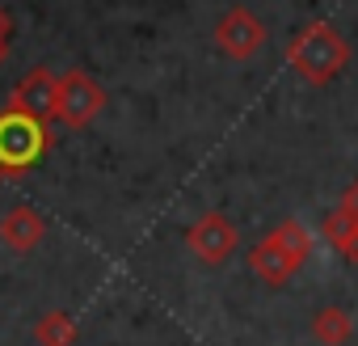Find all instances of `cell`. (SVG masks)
<instances>
[{
	"instance_id": "2",
	"label": "cell",
	"mask_w": 358,
	"mask_h": 346,
	"mask_svg": "<svg viewBox=\"0 0 358 346\" xmlns=\"http://www.w3.org/2000/svg\"><path fill=\"white\" fill-rule=\"evenodd\" d=\"M287 60L291 68L308 81V85H329L345 60H350V47L345 39L329 26V22H308L303 30H295V39L287 43Z\"/></svg>"
},
{
	"instance_id": "12",
	"label": "cell",
	"mask_w": 358,
	"mask_h": 346,
	"mask_svg": "<svg viewBox=\"0 0 358 346\" xmlns=\"http://www.w3.org/2000/svg\"><path fill=\"white\" fill-rule=\"evenodd\" d=\"M9 34H13V22H9L5 9H0V64L9 60Z\"/></svg>"
},
{
	"instance_id": "1",
	"label": "cell",
	"mask_w": 358,
	"mask_h": 346,
	"mask_svg": "<svg viewBox=\"0 0 358 346\" xmlns=\"http://www.w3.org/2000/svg\"><path fill=\"white\" fill-rule=\"evenodd\" d=\"M312 254V237L299 220H282L274 233H266L253 249H249V270L270 283V287H282L287 279L299 275V266L308 262Z\"/></svg>"
},
{
	"instance_id": "13",
	"label": "cell",
	"mask_w": 358,
	"mask_h": 346,
	"mask_svg": "<svg viewBox=\"0 0 358 346\" xmlns=\"http://www.w3.org/2000/svg\"><path fill=\"white\" fill-rule=\"evenodd\" d=\"M341 207H345V212H350V216L358 220V182H354V186H350V191L341 195Z\"/></svg>"
},
{
	"instance_id": "5",
	"label": "cell",
	"mask_w": 358,
	"mask_h": 346,
	"mask_svg": "<svg viewBox=\"0 0 358 346\" xmlns=\"http://www.w3.org/2000/svg\"><path fill=\"white\" fill-rule=\"evenodd\" d=\"M215 47L228 55V60H253L262 47H266V39H270V30H266V22L253 13V9H245V5H232L228 13H220V22H215Z\"/></svg>"
},
{
	"instance_id": "3",
	"label": "cell",
	"mask_w": 358,
	"mask_h": 346,
	"mask_svg": "<svg viewBox=\"0 0 358 346\" xmlns=\"http://www.w3.org/2000/svg\"><path fill=\"white\" fill-rule=\"evenodd\" d=\"M51 148V131L43 118L5 106L0 110V178H13V173L34 169Z\"/></svg>"
},
{
	"instance_id": "10",
	"label": "cell",
	"mask_w": 358,
	"mask_h": 346,
	"mask_svg": "<svg viewBox=\"0 0 358 346\" xmlns=\"http://www.w3.org/2000/svg\"><path fill=\"white\" fill-rule=\"evenodd\" d=\"M350 333H354V321H350V312L337 308V304H329V308H320V312L312 317V338H316L320 346H345Z\"/></svg>"
},
{
	"instance_id": "4",
	"label": "cell",
	"mask_w": 358,
	"mask_h": 346,
	"mask_svg": "<svg viewBox=\"0 0 358 346\" xmlns=\"http://www.w3.org/2000/svg\"><path fill=\"white\" fill-rule=\"evenodd\" d=\"M101 106H106V89L89 76V72H80V68H72V72H64L59 76V102H55V118L64 123V127H72V131H85L97 114H101Z\"/></svg>"
},
{
	"instance_id": "9",
	"label": "cell",
	"mask_w": 358,
	"mask_h": 346,
	"mask_svg": "<svg viewBox=\"0 0 358 346\" xmlns=\"http://www.w3.org/2000/svg\"><path fill=\"white\" fill-rule=\"evenodd\" d=\"M320 233H324V241H329L345 262H354V266H358V220H354L345 207L329 212V216H324V224H320Z\"/></svg>"
},
{
	"instance_id": "6",
	"label": "cell",
	"mask_w": 358,
	"mask_h": 346,
	"mask_svg": "<svg viewBox=\"0 0 358 346\" xmlns=\"http://www.w3.org/2000/svg\"><path fill=\"white\" fill-rule=\"evenodd\" d=\"M186 245H190V254H194L199 262H207V266H224V262L236 254L241 233H236V224H232L224 212H203V216L190 224Z\"/></svg>"
},
{
	"instance_id": "7",
	"label": "cell",
	"mask_w": 358,
	"mask_h": 346,
	"mask_svg": "<svg viewBox=\"0 0 358 346\" xmlns=\"http://www.w3.org/2000/svg\"><path fill=\"white\" fill-rule=\"evenodd\" d=\"M55 102H59V76H55L51 68H30V72L17 81L13 97H9L13 110H26V114H34V118H43V123L55 118Z\"/></svg>"
},
{
	"instance_id": "11",
	"label": "cell",
	"mask_w": 358,
	"mask_h": 346,
	"mask_svg": "<svg viewBox=\"0 0 358 346\" xmlns=\"http://www.w3.org/2000/svg\"><path fill=\"white\" fill-rule=\"evenodd\" d=\"M34 338H38V346H72V342H76V321H72L68 312L55 308V312L38 317Z\"/></svg>"
},
{
	"instance_id": "8",
	"label": "cell",
	"mask_w": 358,
	"mask_h": 346,
	"mask_svg": "<svg viewBox=\"0 0 358 346\" xmlns=\"http://www.w3.org/2000/svg\"><path fill=\"white\" fill-rule=\"evenodd\" d=\"M47 237V220L30 207V203H13L5 216H0V241H5L13 254H30L38 249Z\"/></svg>"
}]
</instances>
